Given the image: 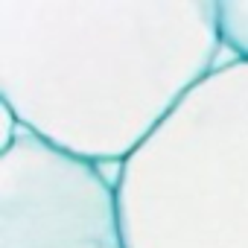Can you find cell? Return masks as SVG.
<instances>
[{
  "label": "cell",
  "instance_id": "6da1fadb",
  "mask_svg": "<svg viewBox=\"0 0 248 248\" xmlns=\"http://www.w3.org/2000/svg\"><path fill=\"white\" fill-rule=\"evenodd\" d=\"M222 50L216 0H0V102L56 149L123 167Z\"/></svg>",
  "mask_w": 248,
  "mask_h": 248
},
{
  "label": "cell",
  "instance_id": "7a4b0ae2",
  "mask_svg": "<svg viewBox=\"0 0 248 248\" xmlns=\"http://www.w3.org/2000/svg\"><path fill=\"white\" fill-rule=\"evenodd\" d=\"M129 248H248V62L219 64L117 175Z\"/></svg>",
  "mask_w": 248,
  "mask_h": 248
},
{
  "label": "cell",
  "instance_id": "3957f363",
  "mask_svg": "<svg viewBox=\"0 0 248 248\" xmlns=\"http://www.w3.org/2000/svg\"><path fill=\"white\" fill-rule=\"evenodd\" d=\"M0 248H129L117 181L24 129L0 152Z\"/></svg>",
  "mask_w": 248,
  "mask_h": 248
},
{
  "label": "cell",
  "instance_id": "277c9868",
  "mask_svg": "<svg viewBox=\"0 0 248 248\" xmlns=\"http://www.w3.org/2000/svg\"><path fill=\"white\" fill-rule=\"evenodd\" d=\"M216 9L222 47L233 59L248 62V0H216Z\"/></svg>",
  "mask_w": 248,
  "mask_h": 248
}]
</instances>
